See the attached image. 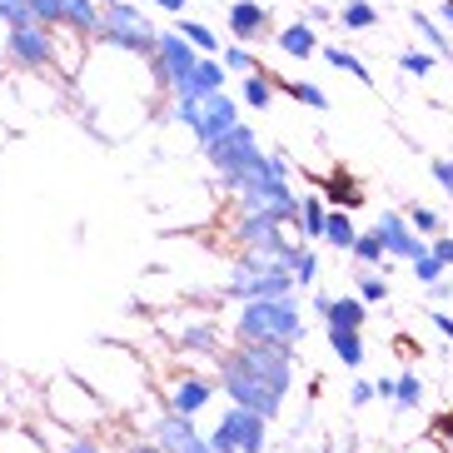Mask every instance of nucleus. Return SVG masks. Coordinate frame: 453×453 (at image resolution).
<instances>
[{
    "label": "nucleus",
    "mask_w": 453,
    "mask_h": 453,
    "mask_svg": "<svg viewBox=\"0 0 453 453\" xmlns=\"http://www.w3.org/2000/svg\"><path fill=\"white\" fill-rule=\"evenodd\" d=\"M219 388L229 394V403L274 418L289 394V349L280 344H244L234 354L219 359Z\"/></svg>",
    "instance_id": "1"
},
{
    "label": "nucleus",
    "mask_w": 453,
    "mask_h": 453,
    "mask_svg": "<svg viewBox=\"0 0 453 453\" xmlns=\"http://www.w3.org/2000/svg\"><path fill=\"white\" fill-rule=\"evenodd\" d=\"M45 413H50L60 428H75V434H90V428L105 424V403L95 399V388L85 384L81 373H60L45 384Z\"/></svg>",
    "instance_id": "2"
},
{
    "label": "nucleus",
    "mask_w": 453,
    "mask_h": 453,
    "mask_svg": "<svg viewBox=\"0 0 453 453\" xmlns=\"http://www.w3.org/2000/svg\"><path fill=\"white\" fill-rule=\"evenodd\" d=\"M240 339L244 344H280V349H289L294 339H304V319L294 314L289 299H244Z\"/></svg>",
    "instance_id": "3"
},
{
    "label": "nucleus",
    "mask_w": 453,
    "mask_h": 453,
    "mask_svg": "<svg viewBox=\"0 0 453 453\" xmlns=\"http://www.w3.org/2000/svg\"><path fill=\"white\" fill-rule=\"evenodd\" d=\"M180 120L200 134V145L219 140L225 130H234V100L225 90H210V95H180Z\"/></svg>",
    "instance_id": "4"
},
{
    "label": "nucleus",
    "mask_w": 453,
    "mask_h": 453,
    "mask_svg": "<svg viewBox=\"0 0 453 453\" xmlns=\"http://www.w3.org/2000/svg\"><path fill=\"white\" fill-rule=\"evenodd\" d=\"M204 443H210L214 453H265V443H269L265 439V418L250 413V409H240V403H229Z\"/></svg>",
    "instance_id": "5"
},
{
    "label": "nucleus",
    "mask_w": 453,
    "mask_h": 453,
    "mask_svg": "<svg viewBox=\"0 0 453 453\" xmlns=\"http://www.w3.org/2000/svg\"><path fill=\"white\" fill-rule=\"evenodd\" d=\"M160 399H165V413L195 418V413L210 409V399H214V379H210V373H195V369H180V373L170 379V384L160 388Z\"/></svg>",
    "instance_id": "6"
},
{
    "label": "nucleus",
    "mask_w": 453,
    "mask_h": 453,
    "mask_svg": "<svg viewBox=\"0 0 453 453\" xmlns=\"http://www.w3.org/2000/svg\"><path fill=\"white\" fill-rule=\"evenodd\" d=\"M100 41L150 55V50H155V30H150V20L140 11H130L125 0H115V5H105V30H100Z\"/></svg>",
    "instance_id": "7"
},
{
    "label": "nucleus",
    "mask_w": 453,
    "mask_h": 453,
    "mask_svg": "<svg viewBox=\"0 0 453 453\" xmlns=\"http://www.w3.org/2000/svg\"><path fill=\"white\" fill-rule=\"evenodd\" d=\"M150 65H155V75H160L165 85H180V90H185L200 60H195V45H189V41H180V35H155Z\"/></svg>",
    "instance_id": "8"
},
{
    "label": "nucleus",
    "mask_w": 453,
    "mask_h": 453,
    "mask_svg": "<svg viewBox=\"0 0 453 453\" xmlns=\"http://www.w3.org/2000/svg\"><path fill=\"white\" fill-rule=\"evenodd\" d=\"M225 26H229V35H234L240 45L274 41V20H269V5H259V0H229Z\"/></svg>",
    "instance_id": "9"
},
{
    "label": "nucleus",
    "mask_w": 453,
    "mask_h": 453,
    "mask_svg": "<svg viewBox=\"0 0 453 453\" xmlns=\"http://www.w3.org/2000/svg\"><path fill=\"white\" fill-rule=\"evenodd\" d=\"M373 229H379V240H384V254H388V259H413V254L428 250L424 234H413V229H409L403 210H384Z\"/></svg>",
    "instance_id": "10"
},
{
    "label": "nucleus",
    "mask_w": 453,
    "mask_h": 453,
    "mask_svg": "<svg viewBox=\"0 0 453 453\" xmlns=\"http://www.w3.org/2000/svg\"><path fill=\"white\" fill-rule=\"evenodd\" d=\"M319 200L334 204V210L354 214V210H364V204H369V189H364L349 170H329V174H324V195H319Z\"/></svg>",
    "instance_id": "11"
},
{
    "label": "nucleus",
    "mask_w": 453,
    "mask_h": 453,
    "mask_svg": "<svg viewBox=\"0 0 453 453\" xmlns=\"http://www.w3.org/2000/svg\"><path fill=\"white\" fill-rule=\"evenodd\" d=\"M274 45H280L284 55H294V60L319 55V35H314V26H304V20H289L284 30H274Z\"/></svg>",
    "instance_id": "12"
},
{
    "label": "nucleus",
    "mask_w": 453,
    "mask_h": 453,
    "mask_svg": "<svg viewBox=\"0 0 453 453\" xmlns=\"http://www.w3.org/2000/svg\"><path fill=\"white\" fill-rule=\"evenodd\" d=\"M324 329H329L334 359L344 364V369H364V359H369V349H364V334H359V329H334V324H324Z\"/></svg>",
    "instance_id": "13"
},
{
    "label": "nucleus",
    "mask_w": 453,
    "mask_h": 453,
    "mask_svg": "<svg viewBox=\"0 0 453 453\" xmlns=\"http://www.w3.org/2000/svg\"><path fill=\"white\" fill-rule=\"evenodd\" d=\"M409 20H413V30H418V41H424V50H434L439 60H453V41L443 35V26L434 20V15L413 5V11H409Z\"/></svg>",
    "instance_id": "14"
},
{
    "label": "nucleus",
    "mask_w": 453,
    "mask_h": 453,
    "mask_svg": "<svg viewBox=\"0 0 453 453\" xmlns=\"http://www.w3.org/2000/svg\"><path fill=\"white\" fill-rule=\"evenodd\" d=\"M324 324H334V329H359L369 324V304H364L359 294H344V299H334L329 314H324Z\"/></svg>",
    "instance_id": "15"
},
{
    "label": "nucleus",
    "mask_w": 453,
    "mask_h": 453,
    "mask_svg": "<svg viewBox=\"0 0 453 453\" xmlns=\"http://www.w3.org/2000/svg\"><path fill=\"white\" fill-rule=\"evenodd\" d=\"M269 81H274V95H289V100H299V105H309V110H329V95L319 90V85L314 81H284V75H274V70H269Z\"/></svg>",
    "instance_id": "16"
},
{
    "label": "nucleus",
    "mask_w": 453,
    "mask_h": 453,
    "mask_svg": "<svg viewBox=\"0 0 453 453\" xmlns=\"http://www.w3.org/2000/svg\"><path fill=\"white\" fill-rule=\"evenodd\" d=\"M240 100L250 110H269L274 105V81H269V70H250V75H240Z\"/></svg>",
    "instance_id": "17"
},
{
    "label": "nucleus",
    "mask_w": 453,
    "mask_h": 453,
    "mask_svg": "<svg viewBox=\"0 0 453 453\" xmlns=\"http://www.w3.org/2000/svg\"><path fill=\"white\" fill-rule=\"evenodd\" d=\"M225 65H219V55H204L200 65H195V75H189V85L180 95H210V90H225Z\"/></svg>",
    "instance_id": "18"
},
{
    "label": "nucleus",
    "mask_w": 453,
    "mask_h": 453,
    "mask_svg": "<svg viewBox=\"0 0 453 453\" xmlns=\"http://www.w3.org/2000/svg\"><path fill=\"white\" fill-rule=\"evenodd\" d=\"M349 254H354V265H359V269H384V265H388V254H384V240H379V229H364V234H354Z\"/></svg>",
    "instance_id": "19"
},
{
    "label": "nucleus",
    "mask_w": 453,
    "mask_h": 453,
    "mask_svg": "<svg viewBox=\"0 0 453 453\" xmlns=\"http://www.w3.org/2000/svg\"><path fill=\"white\" fill-rule=\"evenodd\" d=\"M324 200L319 195H299V204H294V219H299V229H304V240H324Z\"/></svg>",
    "instance_id": "20"
},
{
    "label": "nucleus",
    "mask_w": 453,
    "mask_h": 453,
    "mask_svg": "<svg viewBox=\"0 0 453 453\" xmlns=\"http://www.w3.org/2000/svg\"><path fill=\"white\" fill-rule=\"evenodd\" d=\"M319 55L329 60L334 70H344L349 81H359V85H373V75H369V65H364L354 50H344V45H319Z\"/></svg>",
    "instance_id": "21"
},
{
    "label": "nucleus",
    "mask_w": 453,
    "mask_h": 453,
    "mask_svg": "<svg viewBox=\"0 0 453 453\" xmlns=\"http://www.w3.org/2000/svg\"><path fill=\"white\" fill-rule=\"evenodd\" d=\"M339 26L354 30V35H359V30H373L379 26V5H373V0H344V5H339Z\"/></svg>",
    "instance_id": "22"
},
{
    "label": "nucleus",
    "mask_w": 453,
    "mask_h": 453,
    "mask_svg": "<svg viewBox=\"0 0 453 453\" xmlns=\"http://www.w3.org/2000/svg\"><path fill=\"white\" fill-rule=\"evenodd\" d=\"M354 234H359V229H354V214H349V210H329V214H324V244H334V250L349 254Z\"/></svg>",
    "instance_id": "23"
},
{
    "label": "nucleus",
    "mask_w": 453,
    "mask_h": 453,
    "mask_svg": "<svg viewBox=\"0 0 453 453\" xmlns=\"http://www.w3.org/2000/svg\"><path fill=\"white\" fill-rule=\"evenodd\" d=\"M418 403H424V379H418L413 369H403L399 379H394V409H399V413H413Z\"/></svg>",
    "instance_id": "24"
},
{
    "label": "nucleus",
    "mask_w": 453,
    "mask_h": 453,
    "mask_svg": "<svg viewBox=\"0 0 453 453\" xmlns=\"http://www.w3.org/2000/svg\"><path fill=\"white\" fill-rule=\"evenodd\" d=\"M174 35H180V41H189L200 55H219V50H225V45H219V35H214L204 20H180V30H174Z\"/></svg>",
    "instance_id": "25"
},
{
    "label": "nucleus",
    "mask_w": 453,
    "mask_h": 453,
    "mask_svg": "<svg viewBox=\"0 0 453 453\" xmlns=\"http://www.w3.org/2000/svg\"><path fill=\"white\" fill-rule=\"evenodd\" d=\"M403 219H409V229H413V234H424V240H434V234L443 229L439 210H428V204H418V200H413L409 210H403Z\"/></svg>",
    "instance_id": "26"
},
{
    "label": "nucleus",
    "mask_w": 453,
    "mask_h": 453,
    "mask_svg": "<svg viewBox=\"0 0 453 453\" xmlns=\"http://www.w3.org/2000/svg\"><path fill=\"white\" fill-rule=\"evenodd\" d=\"M219 65H225V75H250V70H259V60H254V50L250 45H225V50H219Z\"/></svg>",
    "instance_id": "27"
},
{
    "label": "nucleus",
    "mask_w": 453,
    "mask_h": 453,
    "mask_svg": "<svg viewBox=\"0 0 453 453\" xmlns=\"http://www.w3.org/2000/svg\"><path fill=\"white\" fill-rule=\"evenodd\" d=\"M409 269H413V280L428 289V284H439V280H443V269H449V265H443L434 250H424V254H413V259H409Z\"/></svg>",
    "instance_id": "28"
},
{
    "label": "nucleus",
    "mask_w": 453,
    "mask_h": 453,
    "mask_svg": "<svg viewBox=\"0 0 453 453\" xmlns=\"http://www.w3.org/2000/svg\"><path fill=\"white\" fill-rule=\"evenodd\" d=\"M434 60H439V55L418 45V50H403V55H399V70H403V75H413V81H424L428 70H434Z\"/></svg>",
    "instance_id": "29"
},
{
    "label": "nucleus",
    "mask_w": 453,
    "mask_h": 453,
    "mask_svg": "<svg viewBox=\"0 0 453 453\" xmlns=\"http://www.w3.org/2000/svg\"><path fill=\"white\" fill-rule=\"evenodd\" d=\"M354 294H359L364 304H384V299H388V280H384V274H373V269H364L359 289H354Z\"/></svg>",
    "instance_id": "30"
},
{
    "label": "nucleus",
    "mask_w": 453,
    "mask_h": 453,
    "mask_svg": "<svg viewBox=\"0 0 453 453\" xmlns=\"http://www.w3.org/2000/svg\"><path fill=\"white\" fill-rule=\"evenodd\" d=\"M424 439H434V443H439V453H453V409H443L439 418L428 424V434H424Z\"/></svg>",
    "instance_id": "31"
},
{
    "label": "nucleus",
    "mask_w": 453,
    "mask_h": 453,
    "mask_svg": "<svg viewBox=\"0 0 453 453\" xmlns=\"http://www.w3.org/2000/svg\"><path fill=\"white\" fill-rule=\"evenodd\" d=\"M428 174L439 180V189L453 200V160H428Z\"/></svg>",
    "instance_id": "32"
},
{
    "label": "nucleus",
    "mask_w": 453,
    "mask_h": 453,
    "mask_svg": "<svg viewBox=\"0 0 453 453\" xmlns=\"http://www.w3.org/2000/svg\"><path fill=\"white\" fill-rule=\"evenodd\" d=\"M349 403H354V409H369V403H373V384H369V379H354V388H349Z\"/></svg>",
    "instance_id": "33"
},
{
    "label": "nucleus",
    "mask_w": 453,
    "mask_h": 453,
    "mask_svg": "<svg viewBox=\"0 0 453 453\" xmlns=\"http://www.w3.org/2000/svg\"><path fill=\"white\" fill-rule=\"evenodd\" d=\"M424 319H428V324H434V329H439V334H443V339H449V344H453V314H449V309H428Z\"/></svg>",
    "instance_id": "34"
},
{
    "label": "nucleus",
    "mask_w": 453,
    "mask_h": 453,
    "mask_svg": "<svg viewBox=\"0 0 453 453\" xmlns=\"http://www.w3.org/2000/svg\"><path fill=\"white\" fill-rule=\"evenodd\" d=\"M428 250L439 254L443 265H453V240H449V234H443V229H439V234H434V240H428Z\"/></svg>",
    "instance_id": "35"
},
{
    "label": "nucleus",
    "mask_w": 453,
    "mask_h": 453,
    "mask_svg": "<svg viewBox=\"0 0 453 453\" xmlns=\"http://www.w3.org/2000/svg\"><path fill=\"white\" fill-rule=\"evenodd\" d=\"M324 20H329V11H324V5H309V11H304V26H324Z\"/></svg>",
    "instance_id": "36"
},
{
    "label": "nucleus",
    "mask_w": 453,
    "mask_h": 453,
    "mask_svg": "<svg viewBox=\"0 0 453 453\" xmlns=\"http://www.w3.org/2000/svg\"><path fill=\"white\" fill-rule=\"evenodd\" d=\"M439 26L453 30V0H439Z\"/></svg>",
    "instance_id": "37"
},
{
    "label": "nucleus",
    "mask_w": 453,
    "mask_h": 453,
    "mask_svg": "<svg viewBox=\"0 0 453 453\" xmlns=\"http://www.w3.org/2000/svg\"><path fill=\"white\" fill-rule=\"evenodd\" d=\"M329 304H334V294H324V289L314 294V314H329Z\"/></svg>",
    "instance_id": "38"
},
{
    "label": "nucleus",
    "mask_w": 453,
    "mask_h": 453,
    "mask_svg": "<svg viewBox=\"0 0 453 453\" xmlns=\"http://www.w3.org/2000/svg\"><path fill=\"white\" fill-rule=\"evenodd\" d=\"M155 5H160V11H174V15H180V11L189 5V0H155Z\"/></svg>",
    "instance_id": "39"
},
{
    "label": "nucleus",
    "mask_w": 453,
    "mask_h": 453,
    "mask_svg": "<svg viewBox=\"0 0 453 453\" xmlns=\"http://www.w3.org/2000/svg\"><path fill=\"white\" fill-rule=\"evenodd\" d=\"M5 418H11V394L0 388V424H5Z\"/></svg>",
    "instance_id": "40"
},
{
    "label": "nucleus",
    "mask_w": 453,
    "mask_h": 453,
    "mask_svg": "<svg viewBox=\"0 0 453 453\" xmlns=\"http://www.w3.org/2000/svg\"><path fill=\"white\" fill-rule=\"evenodd\" d=\"M100 5H115V0H100Z\"/></svg>",
    "instance_id": "41"
},
{
    "label": "nucleus",
    "mask_w": 453,
    "mask_h": 453,
    "mask_svg": "<svg viewBox=\"0 0 453 453\" xmlns=\"http://www.w3.org/2000/svg\"><path fill=\"white\" fill-rule=\"evenodd\" d=\"M379 5H388V0H379Z\"/></svg>",
    "instance_id": "42"
}]
</instances>
